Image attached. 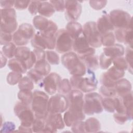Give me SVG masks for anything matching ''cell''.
<instances>
[{
  "instance_id": "6da1fadb",
  "label": "cell",
  "mask_w": 133,
  "mask_h": 133,
  "mask_svg": "<svg viewBox=\"0 0 133 133\" xmlns=\"http://www.w3.org/2000/svg\"><path fill=\"white\" fill-rule=\"evenodd\" d=\"M62 65L73 76H83L86 73V66L78 58L76 54L68 52L64 54L61 58Z\"/></svg>"
},
{
  "instance_id": "7a4b0ae2",
  "label": "cell",
  "mask_w": 133,
  "mask_h": 133,
  "mask_svg": "<svg viewBox=\"0 0 133 133\" xmlns=\"http://www.w3.org/2000/svg\"><path fill=\"white\" fill-rule=\"evenodd\" d=\"M48 96L44 91L35 90L33 92L31 109L35 117L46 119L48 114Z\"/></svg>"
},
{
  "instance_id": "3957f363",
  "label": "cell",
  "mask_w": 133,
  "mask_h": 133,
  "mask_svg": "<svg viewBox=\"0 0 133 133\" xmlns=\"http://www.w3.org/2000/svg\"><path fill=\"white\" fill-rule=\"evenodd\" d=\"M102 98L97 92H91L85 95L83 106V112L85 114L91 115L102 112Z\"/></svg>"
},
{
  "instance_id": "277c9868",
  "label": "cell",
  "mask_w": 133,
  "mask_h": 133,
  "mask_svg": "<svg viewBox=\"0 0 133 133\" xmlns=\"http://www.w3.org/2000/svg\"><path fill=\"white\" fill-rule=\"evenodd\" d=\"M18 27L16 13L14 8L1 9V31L12 33Z\"/></svg>"
},
{
  "instance_id": "5b68a950",
  "label": "cell",
  "mask_w": 133,
  "mask_h": 133,
  "mask_svg": "<svg viewBox=\"0 0 133 133\" xmlns=\"http://www.w3.org/2000/svg\"><path fill=\"white\" fill-rule=\"evenodd\" d=\"M14 110L15 115L21 122V125L31 127L35 116L30 105L19 101L16 104Z\"/></svg>"
},
{
  "instance_id": "8992f818",
  "label": "cell",
  "mask_w": 133,
  "mask_h": 133,
  "mask_svg": "<svg viewBox=\"0 0 133 133\" xmlns=\"http://www.w3.org/2000/svg\"><path fill=\"white\" fill-rule=\"evenodd\" d=\"M82 33L91 47L94 48L101 46V35L97 29L96 22L91 21L85 23Z\"/></svg>"
},
{
  "instance_id": "52a82bcc",
  "label": "cell",
  "mask_w": 133,
  "mask_h": 133,
  "mask_svg": "<svg viewBox=\"0 0 133 133\" xmlns=\"http://www.w3.org/2000/svg\"><path fill=\"white\" fill-rule=\"evenodd\" d=\"M109 16L114 28H132V18L127 11L119 9L113 10L110 11Z\"/></svg>"
},
{
  "instance_id": "ba28073f",
  "label": "cell",
  "mask_w": 133,
  "mask_h": 133,
  "mask_svg": "<svg viewBox=\"0 0 133 133\" xmlns=\"http://www.w3.org/2000/svg\"><path fill=\"white\" fill-rule=\"evenodd\" d=\"M56 37V49L60 54H65L70 51L72 48L73 39L66 30L61 29L57 32Z\"/></svg>"
},
{
  "instance_id": "9c48e42d",
  "label": "cell",
  "mask_w": 133,
  "mask_h": 133,
  "mask_svg": "<svg viewBox=\"0 0 133 133\" xmlns=\"http://www.w3.org/2000/svg\"><path fill=\"white\" fill-rule=\"evenodd\" d=\"M68 99L63 95L56 94L49 99L48 103L49 113H61L68 109Z\"/></svg>"
},
{
  "instance_id": "30bf717a",
  "label": "cell",
  "mask_w": 133,
  "mask_h": 133,
  "mask_svg": "<svg viewBox=\"0 0 133 133\" xmlns=\"http://www.w3.org/2000/svg\"><path fill=\"white\" fill-rule=\"evenodd\" d=\"M69 103L68 110L77 113H84V99L82 91L78 89L72 90L68 96Z\"/></svg>"
},
{
  "instance_id": "8fae6325",
  "label": "cell",
  "mask_w": 133,
  "mask_h": 133,
  "mask_svg": "<svg viewBox=\"0 0 133 133\" xmlns=\"http://www.w3.org/2000/svg\"><path fill=\"white\" fill-rule=\"evenodd\" d=\"M86 72L88 76L86 77H81L77 89L83 92L89 93L94 91L97 89L98 81L92 70L87 68Z\"/></svg>"
},
{
  "instance_id": "7c38bea8",
  "label": "cell",
  "mask_w": 133,
  "mask_h": 133,
  "mask_svg": "<svg viewBox=\"0 0 133 133\" xmlns=\"http://www.w3.org/2000/svg\"><path fill=\"white\" fill-rule=\"evenodd\" d=\"M61 81V77L58 74L51 73L46 76L43 82L40 83V87H43L46 92L52 95L58 91Z\"/></svg>"
},
{
  "instance_id": "4fadbf2b",
  "label": "cell",
  "mask_w": 133,
  "mask_h": 133,
  "mask_svg": "<svg viewBox=\"0 0 133 133\" xmlns=\"http://www.w3.org/2000/svg\"><path fill=\"white\" fill-rule=\"evenodd\" d=\"M31 45L34 49L45 50L54 49L56 47V37H46L42 35L39 32L35 34L31 39Z\"/></svg>"
},
{
  "instance_id": "5bb4252c",
  "label": "cell",
  "mask_w": 133,
  "mask_h": 133,
  "mask_svg": "<svg viewBox=\"0 0 133 133\" xmlns=\"http://www.w3.org/2000/svg\"><path fill=\"white\" fill-rule=\"evenodd\" d=\"M65 10L66 19L70 22L76 21L81 15L82 6L78 1H65Z\"/></svg>"
},
{
  "instance_id": "9a60e30c",
  "label": "cell",
  "mask_w": 133,
  "mask_h": 133,
  "mask_svg": "<svg viewBox=\"0 0 133 133\" xmlns=\"http://www.w3.org/2000/svg\"><path fill=\"white\" fill-rule=\"evenodd\" d=\"M114 36L116 40L120 43L128 45L132 47V28L126 29H116L114 32Z\"/></svg>"
},
{
  "instance_id": "2e32d148",
  "label": "cell",
  "mask_w": 133,
  "mask_h": 133,
  "mask_svg": "<svg viewBox=\"0 0 133 133\" xmlns=\"http://www.w3.org/2000/svg\"><path fill=\"white\" fill-rule=\"evenodd\" d=\"M96 24L97 29L101 35L114 30V27L111 21L109 15L107 14L101 16L98 19Z\"/></svg>"
},
{
  "instance_id": "e0dca14e",
  "label": "cell",
  "mask_w": 133,
  "mask_h": 133,
  "mask_svg": "<svg viewBox=\"0 0 133 133\" xmlns=\"http://www.w3.org/2000/svg\"><path fill=\"white\" fill-rule=\"evenodd\" d=\"M89 46L86 38L83 33L78 37L73 39L72 48L77 53V55L82 54L88 50L90 47Z\"/></svg>"
},
{
  "instance_id": "ac0fdd59",
  "label": "cell",
  "mask_w": 133,
  "mask_h": 133,
  "mask_svg": "<svg viewBox=\"0 0 133 133\" xmlns=\"http://www.w3.org/2000/svg\"><path fill=\"white\" fill-rule=\"evenodd\" d=\"M114 88L116 94L122 97L131 91L132 86L130 82L126 78H121L116 82Z\"/></svg>"
},
{
  "instance_id": "d6986e66",
  "label": "cell",
  "mask_w": 133,
  "mask_h": 133,
  "mask_svg": "<svg viewBox=\"0 0 133 133\" xmlns=\"http://www.w3.org/2000/svg\"><path fill=\"white\" fill-rule=\"evenodd\" d=\"M103 53L107 56L113 59L122 57L125 53V49L123 45L114 44L113 45L103 48Z\"/></svg>"
},
{
  "instance_id": "ffe728a7",
  "label": "cell",
  "mask_w": 133,
  "mask_h": 133,
  "mask_svg": "<svg viewBox=\"0 0 133 133\" xmlns=\"http://www.w3.org/2000/svg\"><path fill=\"white\" fill-rule=\"evenodd\" d=\"M46 122L57 130L62 129L65 126L63 118L61 113H48L46 118Z\"/></svg>"
},
{
  "instance_id": "44dd1931",
  "label": "cell",
  "mask_w": 133,
  "mask_h": 133,
  "mask_svg": "<svg viewBox=\"0 0 133 133\" xmlns=\"http://www.w3.org/2000/svg\"><path fill=\"white\" fill-rule=\"evenodd\" d=\"M85 113H76L66 111L63 115V121L65 125L68 127H71L72 124L76 121H83L85 119Z\"/></svg>"
},
{
  "instance_id": "7402d4cb",
  "label": "cell",
  "mask_w": 133,
  "mask_h": 133,
  "mask_svg": "<svg viewBox=\"0 0 133 133\" xmlns=\"http://www.w3.org/2000/svg\"><path fill=\"white\" fill-rule=\"evenodd\" d=\"M17 31L22 37L28 41L32 39L35 34L33 26L31 24L27 23L20 25Z\"/></svg>"
},
{
  "instance_id": "603a6c76",
  "label": "cell",
  "mask_w": 133,
  "mask_h": 133,
  "mask_svg": "<svg viewBox=\"0 0 133 133\" xmlns=\"http://www.w3.org/2000/svg\"><path fill=\"white\" fill-rule=\"evenodd\" d=\"M65 30L71 37L74 39L82 33L83 27L79 23L76 21H71L66 25Z\"/></svg>"
},
{
  "instance_id": "cb8c5ba5",
  "label": "cell",
  "mask_w": 133,
  "mask_h": 133,
  "mask_svg": "<svg viewBox=\"0 0 133 133\" xmlns=\"http://www.w3.org/2000/svg\"><path fill=\"white\" fill-rule=\"evenodd\" d=\"M8 66L12 71L21 74L25 73L28 70L25 63L16 58H12L9 60Z\"/></svg>"
},
{
  "instance_id": "d4e9b609",
  "label": "cell",
  "mask_w": 133,
  "mask_h": 133,
  "mask_svg": "<svg viewBox=\"0 0 133 133\" xmlns=\"http://www.w3.org/2000/svg\"><path fill=\"white\" fill-rule=\"evenodd\" d=\"M55 12V10L49 2L42 1L38 13L44 17H50Z\"/></svg>"
},
{
  "instance_id": "484cf974",
  "label": "cell",
  "mask_w": 133,
  "mask_h": 133,
  "mask_svg": "<svg viewBox=\"0 0 133 133\" xmlns=\"http://www.w3.org/2000/svg\"><path fill=\"white\" fill-rule=\"evenodd\" d=\"M123 103L126 109V114L129 120L132 119V92L131 91L121 97Z\"/></svg>"
},
{
  "instance_id": "4316f807",
  "label": "cell",
  "mask_w": 133,
  "mask_h": 133,
  "mask_svg": "<svg viewBox=\"0 0 133 133\" xmlns=\"http://www.w3.org/2000/svg\"><path fill=\"white\" fill-rule=\"evenodd\" d=\"M86 132H97L101 129V124L98 119L95 117H90L85 122Z\"/></svg>"
},
{
  "instance_id": "83f0119b",
  "label": "cell",
  "mask_w": 133,
  "mask_h": 133,
  "mask_svg": "<svg viewBox=\"0 0 133 133\" xmlns=\"http://www.w3.org/2000/svg\"><path fill=\"white\" fill-rule=\"evenodd\" d=\"M32 51L30 50V48L26 46H19L16 48L15 57L24 63L28 61L31 55Z\"/></svg>"
},
{
  "instance_id": "f1b7e54d",
  "label": "cell",
  "mask_w": 133,
  "mask_h": 133,
  "mask_svg": "<svg viewBox=\"0 0 133 133\" xmlns=\"http://www.w3.org/2000/svg\"><path fill=\"white\" fill-rule=\"evenodd\" d=\"M34 66V69L43 76L49 74L51 70L50 64L46 60L37 61Z\"/></svg>"
},
{
  "instance_id": "f546056e",
  "label": "cell",
  "mask_w": 133,
  "mask_h": 133,
  "mask_svg": "<svg viewBox=\"0 0 133 133\" xmlns=\"http://www.w3.org/2000/svg\"><path fill=\"white\" fill-rule=\"evenodd\" d=\"M49 20L41 15L36 16L33 19V24L35 28L39 32L44 31L48 26Z\"/></svg>"
},
{
  "instance_id": "4dcf8cb0",
  "label": "cell",
  "mask_w": 133,
  "mask_h": 133,
  "mask_svg": "<svg viewBox=\"0 0 133 133\" xmlns=\"http://www.w3.org/2000/svg\"><path fill=\"white\" fill-rule=\"evenodd\" d=\"M81 61L84 63L87 68L91 70H96L99 67V62L97 56L95 55H91L83 58Z\"/></svg>"
},
{
  "instance_id": "1f68e13d",
  "label": "cell",
  "mask_w": 133,
  "mask_h": 133,
  "mask_svg": "<svg viewBox=\"0 0 133 133\" xmlns=\"http://www.w3.org/2000/svg\"><path fill=\"white\" fill-rule=\"evenodd\" d=\"M58 31L57 24L51 20H49L48 25L47 28L43 31L39 32L40 34L46 37H52L55 36L56 33Z\"/></svg>"
},
{
  "instance_id": "d6a6232c",
  "label": "cell",
  "mask_w": 133,
  "mask_h": 133,
  "mask_svg": "<svg viewBox=\"0 0 133 133\" xmlns=\"http://www.w3.org/2000/svg\"><path fill=\"white\" fill-rule=\"evenodd\" d=\"M105 72L107 75L115 82L122 78L125 73V71L120 70L114 65L109 69L108 70Z\"/></svg>"
},
{
  "instance_id": "836d02e7",
  "label": "cell",
  "mask_w": 133,
  "mask_h": 133,
  "mask_svg": "<svg viewBox=\"0 0 133 133\" xmlns=\"http://www.w3.org/2000/svg\"><path fill=\"white\" fill-rule=\"evenodd\" d=\"M33 92L30 90H20L18 93V98L21 102L30 105L31 104Z\"/></svg>"
},
{
  "instance_id": "e575fe53",
  "label": "cell",
  "mask_w": 133,
  "mask_h": 133,
  "mask_svg": "<svg viewBox=\"0 0 133 133\" xmlns=\"http://www.w3.org/2000/svg\"><path fill=\"white\" fill-rule=\"evenodd\" d=\"M102 105L103 109L108 112L114 113L115 111L114 98H105L102 99Z\"/></svg>"
},
{
  "instance_id": "d590c367",
  "label": "cell",
  "mask_w": 133,
  "mask_h": 133,
  "mask_svg": "<svg viewBox=\"0 0 133 133\" xmlns=\"http://www.w3.org/2000/svg\"><path fill=\"white\" fill-rule=\"evenodd\" d=\"M16 48V45L14 43L10 42L9 43L3 46L2 52L6 57L11 59L15 56Z\"/></svg>"
},
{
  "instance_id": "8d00e7d4",
  "label": "cell",
  "mask_w": 133,
  "mask_h": 133,
  "mask_svg": "<svg viewBox=\"0 0 133 133\" xmlns=\"http://www.w3.org/2000/svg\"><path fill=\"white\" fill-rule=\"evenodd\" d=\"M101 42V44L105 47L113 45L115 42V37L114 34L112 32H110L102 35Z\"/></svg>"
},
{
  "instance_id": "74e56055",
  "label": "cell",
  "mask_w": 133,
  "mask_h": 133,
  "mask_svg": "<svg viewBox=\"0 0 133 133\" xmlns=\"http://www.w3.org/2000/svg\"><path fill=\"white\" fill-rule=\"evenodd\" d=\"M18 87L20 90H32L34 88V83L28 76H24L19 82Z\"/></svg>"
},
{
  "instance_id": "f35d334b",
  "label": "cell",
  "mask_w": 133,
  "mask_h": 133,
  "mask_svg": "<svg viewBox=\"0 0 133 133\" xmlns=\"http://www.w3.org/2000/svg\"><path fill=\"white\" fill-rule=\"evenodd\" d=\"M46 124V119L35 117L31 126L33 132H42Z\"/></svg>"
},
{
  "instance_id": "ab89813d",
  "label": "cell",
  "mask_w": 133,
  "mask_h": 133,
  "mask_svg": "<svg viewBox=\"0 0 133 133\" xmlns=\"http://www.w3.org/2000/svg\"><path fill=\"white\" fill-rule=\"evenodd\" d=\"M72 90V86L70 81L67 78H63L61 81L58 91L62 95L68 94Z\"/></svg>"
},
{
  "instance_id": "60d3db41",
  "label": "cell",
  "mask_w": 133,
  "mask_h": 133,
  "mask_svg": "<svg viewBox=\"0 0 133 133\" xmlns=\"http://www.w3.org/2000/svg\"><path fill=\"white\" fill-rule=\"evenodd\" d=\"M22 78V75L21 73L12 71L8 74L6 80L8 84L10 85H15L17 83H19Z\"/></svg>"
},
{
  "instance_id": "b9f144b4",
  "label": "cell",
  "mask_w": 133,
  "mask_h": 133,
  "mask_svg": "<svg viewBox=\"0 0 133 133\" xmlns=\"http://www.w3.org/2000/svg\"><path fill=\"white\" fill-rule=\"evenodd\" d=\"M46 59L50 64L57 65L59 63V57L58 55L52 50L46 51Z\"/></svg>"
},
{
  "instance_id": "7bdbcfd3",
  "label": "cell",
  "mask_w": 133,
  "mask_h": 133,
  "mask_svg": "<svg viewBox=\"0 0 133 133\" xmlns=\"http://www.w3.org/2000/svg\"><path fill=\"white\" fill-rule=\"evenodd\" d=\"M113 58L105 56L103 53H102L99 57V66L103 70L108 69L111 65L113 61Z\"/></svg>"
},
{
  "instance_id": "ee69618b",
  "label": "cell",
  "mask_w": 133,
  "mask_h": 133,
  "mask_svg": "<svg viewBox=\"0 0 133 133\" xmlns=\"http://www.w3.org/2000/svg\"><path fill=\"white\" fill-rule=\"evenodd\" d=\"M112 63L114 66L120 70L125 71L128 69V64L124 57H119L114 58L113 59Z\"/></svg>"
},
{
  "instance_id": "f6af8a7d",
  "label": "cell",
  "mask_w": 133,
  "mask_h": 133,
  "mask_svg": "<svg viewBox=\"0 0 133 133\" xmlns=\"http://www.w3.org/2000/svg\"><path fill=\"white\" fill-rule=\"evenodd\" d=\"M100 93L106 98H112L116 94L114 87H106L102 86L99 89Z\"/></svg>"
},
{
  "instance_id": "bcb514c9",
  "label": "cell",
  "mask_w": 133,
  "mask_h": 133,
  "mask_svg": "<svg viewBox=\"0 0 133 133\" xmlns=\"http://www.w3.org/2000/svg\"><path fill=\"white\" fill-rule=\"evenodd\" d=\"M12 40L15 45L20 46L26 45L29 43V41L22 37L17 31L14 33L12 35Z\"/></svg>"
},
{
  "instance_id": "7dc6e473",
  "label": "cell",
  "mask_w": 133,
  "mask_h": 133,
  "mask_svg": "<svg viewBox=\"0 0 133 133\" xmlns=\"http://www.w3.org/2000/svg\"><path fill=\"white\" fill-rule=\"evenodd\" d=\"M100 82L103 86L110 87H114L116 83L107 75L106 72L103 73L100 76Z\"/></svg>"
},
{
  "instance_id": "c3c4849f",
  "label": "cell",
  "mask_w": 133,
  "mask_h": 133,
  "mask_svg": "<svg viewBox=\"0 0 133 133\" xmlns=\"http://www.w3.org/2000/svg\"><path fill=\"white\" fill-rule=\"evenodd\" d=\"M27 76L35 84H38L42 80L43 76L37 72L34 69H31L27 73Z\"/></svg>"
},
{
  "instance_id": "681fc988",
  "label": "cell",
  "mask_w": 133,
  "mask_h": 133,
  "mask_svg": "<svg viewBox=\"0 0 133 133\" xmlns=\"http://www.w3.org/2000/svg\"><path fill=\"white\" fill-rule=\"evenodd\" d=\"M127 64L128 70L132 74V48L130 47H128L126 49L125 58Z\"/></svg>"
},
{
  "instance_id": "f907efd6",
  "label": "cell",
  "mask_w": 133,
  "mask_h": 133,
  "mask_svg": "<svg viewBox=\"0 0 133 133\" xmlns=\"http://www.w3.org/2000/svg\"><path fill=\"white\" fill-rule=\"evenodd\" d=\"M71 129L73 132H86L85 128V122L78 121L74 123L71 126Z\"/></svg>"
},
{
  "instance_id": "816d5d0a",
  "label": "cell",
  "mask_w": 133,
  "mask_h": 133,
  "mask_svg": "<svg viewBox=\"0 0 133 133\" xmlns=\"http://www.w3.org/2000/svg\"><path fill=\"white\" fill-rule=\"evenodd\" d=\"M113 117L115 122L120 125H123L125 124L128 120H129L128 116L126 113L116 112L114 114Z\"/></svg>"
},
{
  "instance_id": "f5cc1de1",
  "label": "cell",
  "mask_w": 133,
  "mask_h": 133,
  "mask_svg": "<svg viewBox=\"0 0 133 133\" xmlns=\"http://www.w3.org/2000/svg\"><path fill=\"white\" fill-rule=\"evenodd\" d=\"M42 1H32L28 7V10L32 15H35L38 13L39 7Z\"/></svg>"
},
{
  "instance_id": "db71d44e",
  "label": "cell",
  "mask_w": 133,
  "mask_h": 133,
  "mask_svg": "<svg viewBox=\"0 0 133 133\" xmlns=\"http://www.w3.org/2000/svg\"><path fill=\"white\" fill-rule=\"evenodd\" d=\"M12 39V35L11 33H7L3 31H1L0 36V43L1 45H5L10 42Z\"/></svg>"
},
{
  "instance_id": "11a10c76",
  "label": "cell",
  "mask_w": 133,
  "mask_h": 133,
  "mask_svg": "<svg viewBox=\"0 0 133 133\" xmlns=\"http://www.w3.org/2000/svg\"><path fill=\"white\" fill-rule=\"evenodd\" d=\"M107 3V1H90L89 4L92 9L99 10L104 8Z\"/></svg>"
},
{
  "instance_id": "9f6ffc18",
  "label": "cell",
  "mask_w": 133,
  "mask_h": 133,
  "mask_svg": "<svg viewBox=\"0 0 133 133\" xmlns=\"http://www.w3.org/2000/svg\"><path fill=\"white\" fill-rule=\"evenodd\" d=\"M49 2L53 6L55 11H63L65 10V1H50Z\"/></svg>"
},
{
  "instance_id": "6f0895ef",
  "label": "cell",
  "mask_w": 133,
  "mask_h": 133,
  "mask_svg": "<svg viewBox=\"0 0 133 133\" xmlns=\"http://www.w3.org/2000/svg\"><path fill=\"white\" fill-rule=\"evenodd\" d=\"M30 3V1H15L14 7L17 10H24L29 7Z\"/></svg>"
},
{
  "instance_id": "680465c9",
  "label": "cell",
  "mask_w": 133,
  "mask_h": 133,
  "mask_svg": "<svg viewBox=\"0 0 133 133\" xmlns=\"http://www.w3.org/2000/svg\"><path fill=\"white\" fill-rule=\"evenodd\" d=\"M16 126L15 124L11 122H6L4 123L1 127V132H12L15 130Z\"/></svg>"
},
{
  "instance_id": "91938a15",
  "label": "cell",
  "mask_w": 133,
  "mask_h": 133,
  "mask_svg": "<svg viewBox=\"0 0 133 133\" xmlns=\"http://www.w3.org/2000/svg\"><path fill=\"white\" fill-rule=\"evenodd\" d=\"M33 52H34L35 56L36 62L43 60H46V52L44 51V50L39 49H34L33 50Z\"/></svg>"
},
{
  "instance_id": "94428289",
  "label": "cell",
  "mask_w": 133,
  "mask_h": 133,
  "mask_svg": "<svg viewBox=\"0 0 133 133\" xmlns=\"http://www.w3.org/2000/svg\"><path fill=\"white\" fill-rule=\"evenodd\" d=\"M15 1H0L1 7L3 9L12 8L14 6Z\"/></svg>"
},
{
  "instance_id": "6125c7cd",
  "label": "cell",
  "mask_w": 133,
  "mask_h": 133,
  "mask_svg": "<svg viewBox=\"0 0 133 133\" xmlns=\"http://www.w3.org/2000/svg\"><path fill=\"white\" fill-rule=\"evenodd\" d=\"M57 131V130L56 129L46 122V124L42 132H56Z\"/></svg>"
},
{
  "instance_id": "be15d7a7",
  "label": "cell",
  "mask_w": 133,
  "mask_h": 133,
  "mask_svg": "<svg viewBox=\"0 0 133 133\" xmlns=\"http://www.w3.org/2000/svg\"><path fill=\"white\" fill-rule=\"evenodd\" d=\"M7 63V58L3 55L2 52H1V68H2L5 66Z\"/></svg>"
},
{
  "instance_id": "e7e4bbea",
  "label": "cell",
  "mask_w": 133,
  "mask_h": 133,
  "mask_svg": "<svg viewBox=\"0 0 133 133\" xmlns=\"http://www.w3.org/2000/svg\"><path fill=\"white\" fill-rule=\"evenodd\" d=\"M18 130L19 131H22V132H33L31 127H26L23 126L21 125L19 127Z\"/></svg>"
}]
</instances>
